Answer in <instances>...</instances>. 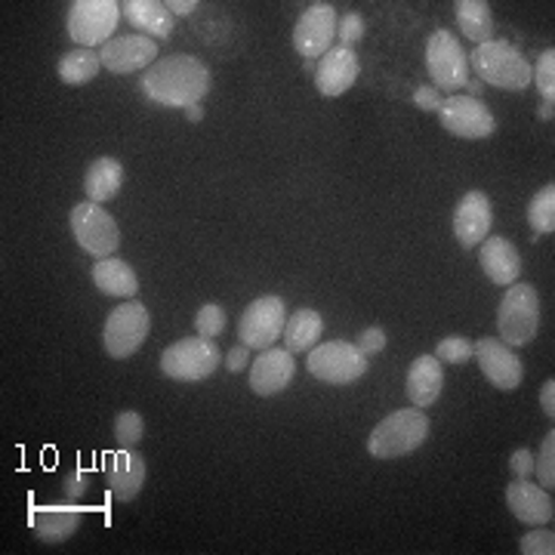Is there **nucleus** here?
<instances>
[{"label":"nucleus","instance_id":"obj_8","mask_svg":"<svg viewBox=\"0 0 555 555\" xmlns=\"http://www.w3.org/2000/svg\"><path fill=\"white\" fill-rule=\"evenodd\" d=\"M68 225H72V235H75V241H78V247L83 254H90V257L96 259L118 254V222L96 201H80V204H75L72 207V217H68Z\"/></svg>","mask_w":555,"mask_h":555},{"label":"nucleus","instance_id":"obj_6","mask_svg":"<svg viewBox=\"0 0 555 555\" xmlns=\"http://www.w3.org/2000/svg\"><path fill=\"white\" fill-rule=\"evenodd\" d=\"M152 331V312L145 302H120L115 306L108 318H105V327H102V349L105 356L124 361V358H133L142 349V343L149 339Z\"/></svg>","mask_w":555,"mask_h":555},{"label":"nucleus","instance_id":"obj_9","mask_svg":"<svg viewBox=\"0 0 555 555\" xmlns=\"http://www.w3.org/2000/svg\"><path fill=\"white\" fill-rule=\"evenodd\" d=\"M367 367H371V358L361 356L356 343H346V339L321 343L306 356V371L331 386H352L367 374Z\"/></svg>","mask_w":555,"mask_h":555},{"label":"nucleus","instance_id":"obj_34","mask_svg":"<svg viewBox=\"0 0 555 555\" xmlns=\"http://www.w3.org/2000/svg\"><path fill=\"white\" fill-rule=\"evenodd\" d=\"M433 356L441 364H466V361H473V356H476V343L469 337H448L438 343Z\"/></svg>","mask_w":555,"mask_h":555},{"label":"nucleus","instance_id":"obj_31","mask_svg":"<svg viewBox=\"0 0 555 555\" xmlns=\"http://www.w3.org/2000/svg\"><path fill=\"white\" fill-rule=\"evenodd\" d=\"M534 478L540 488H546V491L553 494V488H555V433L553 429L543 436L540 454L534 456Z\"/></svg>","mask_w":555,"mask_h":555},{"label":"nucleus","instance_id":"obj_25","mask_svg":"<svg viewBox=\"0 0 555 555\" xmlns=\"http://www.w3.org/2000/svg\"><path fill=\"white\" fill-rule=\"evenodd\" d=\"M93 284H96V291L105 294V297H115V299H133L139 294V278L137 269L130 266V262H124L118 257H105L96 259L93 262Z\"/></svg>","mask_w":555,"mask_h":555},{"label":"nucleus","instance_id":"obj_32","mask_svg":"<svg viewBox=\"0 0 555 555\" xmlns=\"http://www.w3.org/2000/svg\"><path fill=\"white\" fill-rule=\"evenodd\" d=\"M531 80L537 83L543 105H553L555 102V50H543L540 60L531 68Z\"/></svg>","mask_w":555,"mask_h":555},{"label":"nucleus","instance_id":"obj_16","mask_svg":"<svg viewBox=\"0 0 555 555\" xmlns=\"http://www.w3.org/2000/svg\"><path fill=\"white\" fill-rule=\"evenodd\" d=\"M102 473H105V485L112 496L118 503H133L145 485L149 476V466H145V456L133 451V448H120L102 460Z\"/></svg>","mask_w":555,"mask_h":555},{"label":"nucleus","instance_id":"obj_3","mask_svg":"<svg viewBox=\"0 0 555 555\" xmlns=\"http://www.w3.org/2000/svg\"><path fill=\"white\" fill-rule=\"evenodd\" d=\"M469 72H476L481 83H491L509 93H521L531 83V65L506 40H488L478 43L476 53L469 56Z\"/></svg>","mask_w":555,"mask_h":555},{"label":"nucleus","instance_id":"obj_4","mask_svg":"<svg viewBox=\"0 0 555 555\" xmlns=\"http://www.w3.org/2000/svg\"><path fill=\"white\" fill-rule=\"evenodd\" d=\"M222 364V349L207 337H182L160 356V374L177 383H201L214 377Z\"/></svg>","mask_w":555,"mask_h":555},{"label":"nucleus","instance_id":"obj_36","mask_svg":"<svg viewBox=\"0 0 555 555\" xmlns=\"http://www.w3.org/2000/svg\"><path fill=\"white\" fill-rule=\"evenodd\" d=\"M521 555H553L555 553V534L550 528H534V531H528V534L521 537V543H518Z\"/></svg>","mask_w":555,"mask_h":555},{"label":"nucleus","instance_id":"obj_28","mask_svg":"<svg viewBox=\"0 0 555 555\" xmlns=\"http://www.w3.org/2000/svg\"><path fill=\"white\" fill-rule=\"evenodd\" d=\"M456 28L476 43L494 40V13L488 0H456L454 3Z\"/></svg>","mask_w":555,"mask_h":555},{"label":"nucleus","instance_id":"obj_29","mask_svg":"<svg viewBox=\"0 0 555 555\" xmlns=\"http://www.w3.org/2000/svg\"><path fill=\"white\" fill-rule=\"evenodd\" d=\"M102 68V56L96 50H72V53H62L60 62H56V75H60L62 83L68 87H83L90 80L100 75Z\"/></svg>","mask_w":555,"mask_h":555},{"label":"nucleus","instance_id":"obj_21","mask_svg":"<svg viewBox=\"0 0 555 555\" xmlns=\"http://www.w3.org/2000/svg\"><path fill=\"white\" fill-rule=\"evenodd\" d=\"M478 266L488 275V281H494L500 287L516 284L518 278H521V269H525L516 244L509 238H500V235H488V238L481 241V247H478Z\"/></svg>","mask_w":555,"mask_h":555},{"label":"nucleus","instance_id":"obj_5","mask_svg":"<svg viewBox=\"0 0 555 555\" xmlns=\"http://www.w3.org/2000/svg\"><path fill=\"white\" fill-rule=\"evenodd\" d=\"M496 327H500V339L513 349H521L537 337L540 297H537L534 284H528V281L509 284L506 297L500 302V312H496Z\"/></svg>","mask_w":555,"mask_h":555},{"label":"nucleus","instance_id":"obj_42","mask_svg":"<svg viewBox=\"0 0 555 555\" xmlns=\"http://www.w3.org/2000/svg\"><path fill=\"white\" fill-rule=\"evenodd\" d=\"M250 352H254V349H247L244 343H238L235 349H229V358H225L229 374H241V371H247V367H250Z\"/></svg>","mask_w":555,"mask_h":555},{"label":"nucleus","instance_id":"obj_22","mask_svg":"<svg viewBox=\"0 0 555 555\" xmlns=\"http://www.w3.org/2000/svg\"><path fill=\"white\" fill-rule=\"evenodd\" d=\"M83 509L78 503H50L31 513V531L40 543H65L80 531Z\"/></svg>","mask_w":555,"mask_h":555},{"label":"nucleus","instance_id":"obj_10","mask_svg":"<svg viewBox=\"0 0 555 555\" xmlns=\"http://www.w3.org/2000/svg\"><path fill=\"white\" fill-rule=\"evenodd\" d=\"M426 72L429 80L438 93H448L454 96L456 90L466 87L469 80V56L463 53L460 40L448 31V28H438L426 40Z\"/></svg>","mask_w":555,"mask_h":555},{"label":"nucleus","instance_id":"obj_33","mask_svg":"<svg viewBox=\"0 0 555 555\" xmlns=\"http://www.w3.org/2000/svg\"><path fill=\"white\" fill-rule=\"evenodd\" d=\"M145 436V420L137 411H120L115 416V441L118 448H137Z\"/></svg>","mask_w":555,"mask_h":555},{"label":"nucleus","instance_id":"obj_13","mask_svg":"<svg viewBox=\"0 0 555 555\" xmlns=\"http://www.w3.org/2000/svg\"><path fill=\"white\" fill-rule=\"evenodd\" d=\"M337 38V10L331 3H309L294 28V47L302 60H321Z\"/></svg>","mask_w":555,"mask_h":555},{"label":"nucleus","instance_id":"obj_35","mask_svg":"<svg viewBox=\"0 0 555 555\" xmlns=\"http://www.w3.org/2000/svg\"><path fill=\"white\" fill-rule=\"evenodd\" d=\"M195 331L201 337L217 339L222 331H225V309L219 302H204L195 315Z\"/></svg>","mask_w":555,"mask_h":555},{"label":"nucleus","instance_id":"obj_41","mask_svg":"<svg viewBox=\"0 0 555 555\" xmlns=\"http://www.w3.org/2000/svg\"><path fill=\"white\" fill-rule=\"evenodd\" d=\"M441 102H444V96L438 93L436 87H416L414 90V105L416 108H423V112H438L441 108Z\"/></svg>","mask_w":555,"mask_h":555},{"label":"nucleus","instance_id":"obj_19","mask_svg":"<svg viewBox=\"0 0 555 555\" xmlns=\"http://www.w3.org/2000/svg\"><path fill=\"white\" fill-rule=\"evenodd\" d=\"M358 56L352 47H331L315 65V87L321 96L337 100L343 93L352 90V83L358 80Z\"/></svg>","mask_w":555,"mask_h":555},{"label":"nucleus","instance_id":"obj_38","mask_svg":"<svg viewBox=\"0 0 555 555\" xmlns=\"http://www.w3.org/2000/svg\"><path fill=\"white\" fill-rule=\"evenodd\" d=\"M361 38H364V20H361L358 13H346L343 22H337L339 47H352V43Z\"/></svg>","mask_w":555,"mask_h":555},{"label":"nucleus","instance_id":"obj_14","mask_svg":"<svg viewBox=\"0 0 555 555\" xmlns=\"http://www.w3.org/2000/svg\"><path fill=\"white\" fill-rule=\"evenodd\" d=\"M102 68L112 75H137V72H149L158 56V40L145 38V35H115L100 50Z\"/></svg>","mask_w":555,"mask_h":555},{"label":"nucleus","instance_id":"obj_20","mask_svg":"<svg viewBox=\"0 0 555 555\" xmlns=\"http://www.w3.org/2000/svg\"><path fill=\"white\" fill-rule=\"evenodd\" d=\"M506 506L525 525H550L555 518L553 494L531 478H513L506 485Z\"/></svg>","mask_w":555,"mask_h":555},{"label":"nucleus","instance_id":"obj_2","mask_svg":"<svg viewBox=\"0 0 555 555\" xmlns=\"http://www.w3.org/2000/svg\"><path fill=\"white\" fill-rule=\"evenodd\" d=\"M429 438V416L423 408H401L386 420H379L367 438V454L374 460H398L420 451Z\"/></svg>","mask_w":555,"mask_h":555},{"label":"nucleus","instance_id":"obj_39","mask_svg":"<svg viewBox=\"0 0 555 555\" xmlns=\"http://www.w3.org/2000/svg\"><path fill=\"white\" fill-rule=\"evenodd\" d=\"M87 488H90V476L87 473H68V476L62 478V496L68 503H78L80 496L87 494Z\"/></svg>","mask_w":555,"mask_h":555},{"label":"nucleus","instance_id":"obj_17","mask_svg":"<svg viewBox=\"0 0 555 555\" xmlns=\"http://www.w3.org/2000/svg\"><path fill=\"white\" fill-rule=\"evenodd\" d=\"M294 377H297V356L287 349L269 346L250 364V392L259 398H272L284 392Z\"/></svg>","mask_w":555,"mask_h":555},{"label":"nucleus","instance_id":"obj_27","mask_svg":"<svg viewBox=\"0 0 555 555\" xmlns=\"http://www.w3.org/2000/svg\"><path fill=\"white\" fill-rule=\"evenodd\" d=\"M324 334V318L315 309H299L294 315H287V324H284V349L294 352V356H302V352H312L318 346V339Z\"/></svg>","mask_w":555,"mask_h":555},{"label":"nucleus","instance_id":"obj_1","mask_svg":"<svg viewBox=\"0 0 555 555\" xmlns=\"http://www.w3.org/2000/svg\"><path fill=\"white\" fill-rule=\"evenodd\" d=\"M139 87L145 100L160 108H192L210 93V68L189 53L160 56L149 72H142Z\"/></svg>","mask_w":555,"mask_h":555},{"label":"nucleus","instance_id":"obj_11","mask_svg":"<svg viewBox=\"0 0 555 555\" xmlns=\"http://www.w3.org/2000/svg\"><path fill=\"white\" fill-rule=\"evenodd\" d=\"M287 324V302L275 294L254 299L238 318V339L247 349H269L284 334Z\"/></svg>","mask_w":555,"mask_h":555},{"label":"nucleus","instance_id":"obj_44","mask_svg":"<svg viewBox=\"0 0 555 555\" xmlns=\"http://www.w3.org/2000/svg\"><path fill=\"white\" fill-rule=\"evenodd\" d=\"M198 7L201 3H195V0H170V3H167V10H170L173 16H192Z\"/></svg>","mask_w":555,"mask_h":555},{"label":"nucleus","instance_id":"obj_46","mask_svg":"<svg viewBox=\"0 0 555 555\" xmlns=\"http://www.w3.org/2000/svg\"><path fill=\"white\" fill-rule=\"evenodd\" d=\"M185 115H189V120H201V118H204L201 105H192V108H185Z\"/></svg>","mask_w":555,"mask_h":555},{"label":"nucleus","instance_id":"obj_23","mask_svg":"<svg viewBox=\"0 0 555 555\" xmlns=\"http://www.w3.org/2000/svg\"><path fill=\"white\" fill-rule=\"evenodd\" d=\"M444 389V367L436 356H420L411 361L404 377V396L414 408H433Z\"/></svg>","mask_w":555,"mask_h":555},{"label":"nucleus","instance_id":"obj_15","mask_svg":"<svg viewBox=\"0 0 555 555\" xmlns=\"http://www.w3.org/2000/svg\"><path fill=\"white\" fill-rule=\"evenodd\" d=\"M478 371L488 377V383L500 392H513L525 379V364L513 352V346H506L500 337H481L476 343Z\"/></svg>","mask_w":555,"mask_h":555},{"label":"nucleus","instance_id":"obj_30","mask_svg":"<svg viewBox=\"0 0 555 555\" xmlns=\"http://www.w3.org/2000/svg\"><path fill=\"white\" fill-rule=\"evenodd\" d=\"M528 225L537 235H553L555 232V185H543L528 204Z\"/></svg>","mask_w":555,"mask_h":555},{"label":"nucleus","instance_id":"obj_45","mask_svg":"<svg viewBox=\"0 0 555 555\" xmlns=\"http://www.w3.org/2000/svg\"><path fill=\"white\" fill-rule=\"evenodd\" d=\"M463 90H466V96H469V100H481V90H485V83H481V80L469 78Z\"/></svg>","mask_w":555,"mask_h":555},{"label":"nucleus","instance_id":"obj_43","mask_svg":"<svg viewBox=\"0 0 555 555\" xmlns=\"http://www.w3.org/2000/svg\"><path fill=\"white\" fill-rule=\"evenodd\" d=\"M540 408H543V414L553 420L555 416V379H546V383H543V389H540Z\"/></svg>","mask_w":555,"mask_h":555},{"label":"nucleus","instance_id":"obj_40","mask_svg":"<svg viewBox=\"0 0 555 555\" xmlns=\"http://www.w3.org/2000/svg\"><path fill=\"white\" fill-rule=\"evenodd\" d=\"M509 473H513V478L534 476V454L528 448H516L513 456H509Z\"/></svg>","mask_w":555,"mask_h":555},{"label":"nucleus","instance_id":"obj_24","mask_svg":"<svg viewBox=\"0 0 555 555\" xmlns=\"http://www.w3.org/2000/svg\"><path fill=\"white\" fill-rule=\"evenodd\" d=\"M120 13L130 22V28L145 38L167 40L177 28V16L167 10V3H158V0H127L120 3Z\"/></svg>","mask_w":555,"mask_h":555},{"label":"nucleus","instance_id":"obj_47","mask_svg":"<svg viewBox=\"0 0 555 555\" xmlns=\"http://www.w3.org/2000/svg\"><path fill=\"white\" fill-rule=\"evenodd\" d=\"M546 118H553V105H543V108H540V120Z\"/></svg>","mask_w":555,"mask_h":555},{"label":"nucleus","instance_id":"obj_37","mask_svg":"<svg viewBox=\"0 0 555 555\" xmlns=\"http://www.w3.org/2000/svg\"><path fill=\"white\" fill-rule=\"evenodd\" d=\"M386 343H389V339H386V331H383L379 324H374V327H364V331L358 334L356 349L364 358H374L386 349Z\"/></svg>","mask_w":555,"mask_h":555},{"label":"nucleus","instance_id":"obj_18","mask_svg":"<svg viewBox=\"0 0 555 555\" xmlns=\"http://www.w3.org/2000/svg\"><path fill=\"white\" fill-rule=\"evenodd\" d=\"M491 225H494V207L491 198L485 192H466L460 204L454 207V217H451V229H454V238L463 247H476L481 241L491 235Z\"/></svg>","mask_w":555,"mask_h":555},{"label":"nucleus","instance_id":"obj_12","mask_svg":"<svg viewBox=\"0 0 555 555\" xmlns=\"http://www.w3.org/2000/svg\"><path fill=\"white\" fill-rule=\"evenodd\" d=\"M438 120L456 139H488L496 130L494 112L481 100H469L463 93H454L441 102Z\"/></svg>","mask_w":555,"mask_h":555},{"label":"nucleus","instance_id":"obj_26","mask_svg":"<svg viewBox=\"0 0 555 555\" xmlns=\"http://www.w3.org/2000/svg\"><path fill=\"white\" fill-rule=\"evenodd\" d=\"M120 185H124V164L118 158H112V155L96 158L83 173V195H87V201H96V204L115 198Z\"/></svg>","mask_w":555,"mask_h":555},{"label":"nucleus","instance_id":"obj_7","mask_svg":"<svg viewBox=\"0 0 555 555\" xmlns=\"http://www.w3.org/2000/svg\"><path fill=\"white\" fill-rule=\"evenodd\" d=\"M120 16L124 13H120L118 0H75L68 7L65 28H68V38L83 50H93V47L102 50L115 38Z\"/></svg>","mask_w":555,"mask_h":555}]
</instances>
